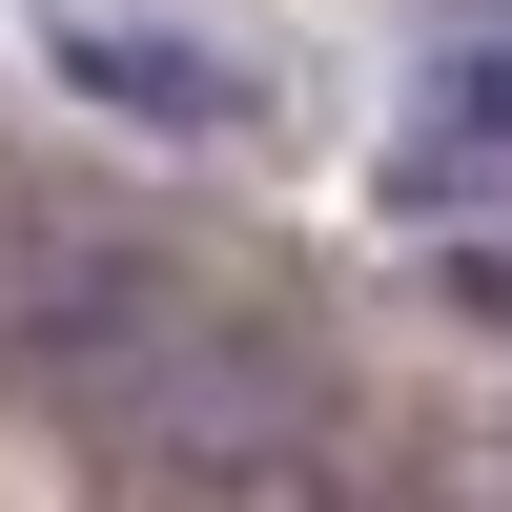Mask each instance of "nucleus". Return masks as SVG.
I'll list each match as a JSON object with an SVG mask.
<instances>
[{
  "label": "nucleus",
  "instance_id": "1",
  "mask_svg": "<svg viewBox=\"0 0 512 512\" xmlns=\"http://www.w3.org/2000/svg\"><path fill=\"white\" fill-rule=\"evenodd\" d=\"M0 390L123 492H308V472H349L328 369L144 226H0Z\"/></svg>",
  "mask_w": 512,
  "mask_h": 512
},
{
  "label": "nucleus",
  "instance_id": "2",
  "mask_svg": "<svg viewBox=\"0 0 512 512\" xmlns=\"http://www.w3.org/2000/svg\"><path fill=\"white\" fill-rule=\"evenodd\" d=\"M62 82L185 123V144H267V62H205V41H123V21H62Z\"/></svg>",
  "mask_w": 512,
  "mask_h": 512
},
{
  "label": "nucleus",
  "instance_id": "3",
  "mask_svg": "<svg viewBox=\"0 0 512 512\" xmlns=\"http://www.w3.org/2000/svg\"><path fill=\"white\" fill-rule=\"evenodd\" d=\"M431 144L512 164V41H451V62H431Z\"/></svg>",
  "mask_w": 512,
  "mask_h": 512
},
{
  "label": "nucleus",
  "instance_id": "4",
  "mask_svg": "<svg viewBox=\"0 0 512 512\" xmlns=\"http://www.w3.org/2000/svg\"><path fill=\"white\" fill-rule=\"evenodd\" d=\"M431 287H451V308H472V328H512V246H451Z\"/></svg>",
  "mask_w": 512,
  "mask_h": 512
}]
</instances>
